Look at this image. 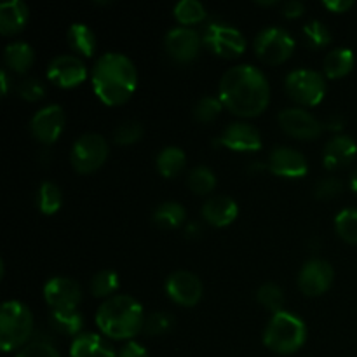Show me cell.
Returning <instances> with one entry per match:
<instances>
[{
  "instance_id": "obj_1",
  "label": "cell",
  "mask_w": 357,
  "mask_h": 357,
  "mask_svg": "<svg viewBox=\"0 0 357 357\" xmlns=\"http://www.w3.org/2000/svg\"><path fill=\"white\" fill-rule=\"evenodd\" d=\"M223 107L239 117H257L271 100L268 80L257 66L237 65L227 70L220 80Z\"/></svg>"
},
{
  "instance_id": "obj_2",
  "label": "cell",
  "mask_w": 357,
  "mask_h": 357,
  "mask_svg": "<svg viewBox=\"0 0 357 357\" xmlns=\"http://www.w3.org/2000/svg\"><path fill=\"white\" fill-rule=\"evenodd\" d=\"M138 82V72L131 59L121 52L100 56L93 68V89L105 105L126 103L132 96Z\"/></svg>"
},
{
  "instance_id": "obj_3",
  "label": "cell",
  "mask_w": 357,
  "mask_h": 357,
  "mask_svg": "<svg viewBox=\"0 0 357 357\" xmlns=\"http://www.w3.org/2000/svg\"><path fill=\"white\" fill-rule=\"evenodd\" d=\"M96 324L107 337L114 340L132 338L143 330L145 316L138 300L129 295L110 296L96 312Z\"/></svg>"
},
{
  "instance_id": "obj_4",
  "label": "cell",
  "mask_w": 357,
  "mask_h": 357,
  "mask_svg": "<svg viewBox=\"0 0 357 357\" xmlns=\"http://www.w3.org/2000/svg\"><path fill=\"white\" fill-rule=\"evenodd\" d=\"M307 340V328L298 316L291 312L274 314L264 333V344L278 354H293Z\"/></svg>"
},
{
  "instance_id": "obj_5",
  "label": "cell",
  "mask_w": 357,
  "mask_h": 357,
  "mask_svg": "<svg viewBox=\"0 0 357 357\" xmlns=\"http://www.w3.org/2000/svg\"><path fill=\"white\" fill-rule=\"evenodd\" d=\"M33 335V314L24 303L9 300L0 310V347L9 352L24 347Z\"/></svg>"
},
{
  "instance_id": "obj_6",
  "label": "cell",
  "mask_w": 357,
  "mask_h": 357,
  "mask_svg": "<svg viewBox=\"0 0 357 357\" xmlns=\"http://www.w3.org/2000/svg\"><path fill=\"white\" fill-rule=\"evenodd\" d=\"M286 93L300 105L316 107L326 94V82L319 72L310 68H296L284 80Z\"/></svg>"
},
{
  "instance_id": "obj_7",
  "label": "cell",
  "mask_w": 357,
  "mask_h": 357,
  "mask_svg": "<svg viewBox=\"0 0 357 357\" xmlns=\"http://www.w3.org/2000/svg\"><path fill=\"white\" fill-rule=\"evenodd\" d=\"M108 157L107 139L96 132H86L75 139L70 152V160L75 171L87 174L100 169Z\"/></svg>"
},
{
  "instance_id": "obj_8",
  "label": "cell",
  "mask_w": 357,
  "mask_h": 357,
  "mask_svg": "<svg viewBox=\"0 0 357 357\" xmlns=\"http://www.w3.org/2000/svg\"><path fill=\"white\" fill-rule=\"evenodd\" d=\"M293 51H295V38L282 28L268 26L255 38V52L261 61L268 65H279L286 61Z\"/></svg>"
},
{
  "instance_id": "obj_9",
  "label": "cell",
  "mask_w": 357,
  "mask_h": 357,
  "mask_svg": "<svg viewBox=\"0 0 357 357\" xmlns=\"http://www.w3.org/2000/svg\"><path fill=\"white\" fill-rule=\"evenodd\" d=\"M202 44L208 45L215 54L234 58L246 51V38L237 28L222 21H211L206 24L202 33Z\"/></svg>"
},
{
  "instance_id": "obj_10",
  "label": "cell",
  "mask_w": 357,
  "mask_h": 357,
  "mask_svg": "<svg viewBox=\"0 0 357 357\" xmlns=\"http://www.w3.org/2000/svg\"><path fill=\"white\" fill-rule=\"evenodd\" d=\"M335 279V271L330 261L323 258H312L305 261L298 274V288L309 296H317L331 288Z\"/></svg>"
},
{
  "instance_id": "obj_11",
  "label": "cell",
  "mask_w": 357,
  "mask_h": 357,
  "mask_svg": "<svg viewBox=\"0 0 357 357\" xmlns=\"http://www.w3.org/2000/svg\"><path fill=\"white\" fill-rule=\"evenodd\" d=\"M279 124L289 136L298 139H316L323 132V122L305 108H284L279 114Z\"/></svg>"
},
{
  "instance_id": "obj_12",
  "label": "cell",
  "mask_w": 357,
  "mask_h": 357,
  "mask_svg": "<svg viewBox=\"0 0 357 357\" xmlns=\"http://www.w3.org/2000/svg\"><path fill=\"white\" fill-rule=\"evenodd\" d=\"M63 128H65V112L59 105H47L40 108L30 122L31 135L44 145L54 143L61 135Z\"/></svg>"
},
{
  "instance_id": "obj_13",
  "label": "cell",
  "mask_w": 357,
  "mask_h": 357,
  "mask_svg": "<svg viewBox=\"0 0 357 357\" xmlns=\"http://www.w3.org/2000/svg\"><path fill=\"white\" fill-rule=\"evenodd\" d=\"M164 44H166V51L169 52V56L174 61L188 63L194 58H197L202 38L194 28L178 26L167 31Z\"/></svg>"
},
{
  "instance_id": "obj_14",
  "label": "cell",
  "mask_w": 357,
  "mask_h": 357,
  "mask_svg": "<svg viewBox=\"0 0 357 357\" xmlns=\"http://www.w3.org/2000/svg\"><path fill=\"white\" fill-rule=\"evenodd\" d=\"M44 298L52 310H73L82 300V291L73 279L52 278L45 282Z\"/></svg>"
},
{
  "instance_id": "obj_15",
  "label": "cell",
  "mask_w": 357,
  "mask_h": 357,
  "mask_svg": "<svg viewBox=\"0 0 357 357\" xmlns=\"http://www.w3.org/2000/svg\"><path fill=\"white\" fill-rule=\"evenodd\" d=\"M166 293L173 302L183 307H194L202 296L201 279L188 271H176L167 278Z\"/></svg>"
},
{
  "instance_id": "obj_16",
  "label": "cell",
  "mask_w": 357,
  "mask_h": 357,
  "mask_svg": "<svg viewBox=\"0 0 357 357\" xmlns=\"http://www.w3.org/2000/svg\"><path fill=\"white\" fill-rule=\"evenodd\" d=\"M87 68L77 56H56L47 66V77L59 87H75L86 80Z\"/></svg>"
},
{
  "instance_id": "obj_17",
  "label": "cell",
  "mask_w": 357,
  "mask_h": 357,
  "mask_svg": "<svg viewBox=\"0 0 357 357\" xmlns=\"http://www.w3.org/2000/svg\"><path fill=\"white\" fill-rule=\"evenodd\" d=\"M267 167L278 176L300 178L307 174L309 164H307L303 153H300L298 150L289 149V146H278L268 155Z\"/></svg>"
},
{
  "instance_id": "obj_18",
  "label": "cell",
  "mask_w": 357,
  "mask_h": 357,
  "mask_svg": "<svg viewBox=\"0 0 357 357\" xmlns=\"http://www.w3.org/2000/svg\"><path fill=\"white\" fill-rule=\"evenodd\" d=\"M223 146L237 152H257L261 149V136L257 128L246 122H234L227 126L220 138Z\"/></svg>"
},
{
  "instance_id": "obj_19",
  "label": "cell",
  "mask_w": 357,
  "mask_h": 357,
  "mask_svg": "<svg viewBox=\"0 0 357 357\" xmlns=\"http://www.w3.org/2000/svg\"><path fill=\"white\" fill-rule=\"evenodd\" d=\"M356 155L357 145L354 139L351 136L338 135L333 136L324 146L323 160L328 169H338V167L349 166L356 159Z\"/></svg>"
},
{
  "instance_id": "obj_20",
  "label": "cell",
  "mask_w": 357,
  "mask_h": 357,
  "mask_svg": "<svg viewBox=\"0 0 357 357\" xmlns=\"http://www.w3.org/2000/svg\"><path fill=\"white\" fill-rule=\"evenodd\" d=\"M237 202L229 195H213L202 206V216L215 227H227L237 218Z\"/></svg>"
},
{
  "instance_id": "obj_21",
  "label": "cell",
  "mask_w": 357,
  "mask_h": 357,
  "mask_svg": "<svg viewBox=\"0 0 357 357\" xmlns=\"http://www.w3.org/2000/svg\"><path fill=\"white\" fill-rule=\"evenodd\" d=\"M28 6L23 0H7L0 3V31L2 35H14L24 28L28 21Z\"/></svg>"
},
{
  "instance_id": "obj_22",
  "label": "cell",
  "mask_w": 357,
  "mask_h": 357,
  "mask_svg": "<svg viewBox=\"0 0 357 357\" xmlns=\"http://www.w3.org/2000/svg\"><path fill=\"white\" fill-rule=\"evenodd\" d=\"M70 357H115V352L100 335L80 333L73 338Z\"/></svg>"
},
{
  "instance_id": "obj_23",
  "label": "cell",
  "mask_w": 357,
  "mask_h": 357,
  "mask_svg": "<svg viewBox=\"0 0 357 357\" xmlns=\"http://www.w3.org/2000/svg\"><path fill=\"white\" fill-rule=\"evenodd\" d=\"M354 68V52L347 47H337L326 54L323 61L324 75L330 79H340Z\"/></svg>"
},
{
  "instance_id": "obj_24",
  "label": "cell",
  "mask_w": 357,
  "mask_h": 357,
  "mask_svg": "<svg viewBox=\"0 0 357 357\" xmlns=\"http://www.w3.org/2000/svg\"><path fill=\"white\" fill-rule=\"evenodd\" d=\"M3 61L13 72L24 73L35 61V52L26 42H13L3 51Z\"/></svg>"
},
{
  "instance_id": "obj_25",
  "label": "cell",
  "mask_w": 357,
  "mask_h": 357,
  "mask_svg": "<svg viewBox=\"0 0 357 357\" xmlns=\"http://www.w3.org/2000/svg\"><path fill=\"white\" fill-rule=\"evenodd\" d=\"M155 164L162 176L174 178L183 171L185 164H187V157H185L183 150L178 149V146H166L159 152Z\"/></svg>"
},
{
  "instance_id": "obj_26",
  "label": "cell",
  "mask_w": 357,
  "mask_h": 357,
  "mask_svg": "<svg viewBox=\"0 0 357 357\" xmlns=\"http://www.w3.org/2000/svg\"><path fill=\"white\" fill-rule=\"evenodd\" d=\"M66 38H68V44L72 45L73 51L84 56H93L94 49H96V37H94L93 30L84 23H73L68 28Z\"/></svg>"
},
{
  "instance_id": "obj_27",
  "label": "cell",
  "mask_w": 357,
  "mask_h": 357,
  "mask_svg": "<svg viewBox=\"0 0 357 357\" xmlns=\"http://www.w3.org/2000/svg\"><path fill=\"white\" fill-rule=\"evenodd\" d=\"M51 321L52 328L61 335H77L79 337L80 330H82L84 317L77 309L73 310H51Z\"/></svg>"
},
{
  "instance_id": "obj_28",
  "label": "cell",
  "mask_w": 357,
  "mask_h": 357,
  "mask_svg": "<svg viewBox=\"0 0 357 357\" xmlns=\"http://www.w3.org/2000/svg\"><path fill=\"white\" fill-rule=\"evenodd\" d=\"M185 220V209L183 206L178 204L174 201L162 202L153 211V223L160 229H176L183 223Z\"/></svg>"
},
{
  "instance_id": "obj_29",
  "label": "cell",
  "mask_w": 357,
  "mask_h": 357,
  "mask_svg": "<svg viewBox=\"0 0 357 357\" xmlns=\"http://www.w3.org/2000/svg\"><path fill=\"white\" fill-rule=\"evenodd\" d=\"M37 202L38 209H40L44 215H54V213H58L63 202V195L58 185H54L52 181H44V183L38 187Z\"/></svg>"
},
{
  "instance_id": "obj_30",
  "label": "cell",
  "mask_w": 357,
  "mask_h": 357,
  "mask_svg": "<svg viewBox=\"0 0 357 357\" xmlns=\"http://www.w3.org/2000/svg\"><path fill=\"white\" fill-rule=\"evenodd\" d=\"M337 234L349 244H357V209L345 208L335 216Z\"/></svg>"
},
{
  "instance_id": "obj_31",
  "label": "cell",
  "mask_w": 357,
  "mask_h": 357,
  "mask_svg": "<svg viewBox=\"0 0 357 357\" xmlns=\"http://www.w3.org/2000/svg\"><path fill=\"white\" fill-rule=\"evenodd\" d=\"M208 16L204 6L199 0H180L174 6V17L180 21L181 24H194L202 21Z\"/></svg>"
},
{
  "instance_id": "obj_32",
  "label": "cell",
  "mask_w": 357,
  "mask_h": 357,
  "mask_svg": "<svg viewBox=\"0 0 357 357\" xmlns=\"http://www.w3.org/2000/svg\"><path fill=\"white\" fill-rule=\"evenodd\" d=\"M188 187H190L192 192L195 194H209L213 188L216 187V176L209 167L206 166H197L188 173Z\"/></svg>"
},
{
  "instance_id": "obj_33",
  "label": "cell",
  "mask_w": 357,
  "mask_h": 357,
  "mask_svg": "<svg viewBox=\"0 0 357 357\" xmlns=\"http://www.w3.org/2000/svg\"><path fill=\"white\" fill-rule=\"evenodd\" d=\"M257 298L260 302V305H264L265 309L271 310L272 314H278L282 310L284 305V293L274 282H267V284H261L260 289L257 293Z\"/></svg>"
},
{
  "instance_id": "obj_34",
  "label": "cell",
  "mask_w": 357,
  "mask_h": 357,
  "mask_svg": "<svg viewBox=\"0 0 357 357\" xmlns=\"http://www.w3.org/2000/svg\"><path fill=\"white\" fill-rule=\"evenodd\" d=\"M119 288V275L114 271H101L91 279V293L98 298L110 296L112 293L117 291Z\"/></svg>"
},
{
  "instance_id": "obj_35",
  "label": "cell",
  "mask_w": 357,
  "mask_h": 357,
  "mask_svg": "<svg viewBox=\"0 0 357 357\" xmlns=\"http://www.w3.org/2000/svg\"><path fill=\"white\" fill-rule=\"evenodd\" d=\"M303 35H305L307 42H309L310 47L319 49L324 47L331 42V31L323 21L312 20L303 26Z\"/></svg>"
},
{
  "instance_id": "obj_36",
  "label": "cell",
  "mask_w": 357,
  "mask_h": 357,
  "mask_svg": "<svg viewBox=\"0 0 357 357\" xmlns=\"http://www.w3.org/2000/svg\"><path fill=\"white\" fill-rule=\"evenodd\" d=\"M222 100L215 96H204L195 103L194 107V117L197 119L199 122H211L215 121L216 117L222 112Z\"/></svg>"
},
{
  "instance_id": "obj_37",
  "label": "cell",
  "mask_w": 357,
  "mask_h": 357,
  "mask_svg": "<svg viewBox=\"0 0 357 357\" xmlns=\"http://www.w3.org/2000/svg\"><path fill=\"white\" fill-rule=\"evenodd\" d=\"M143 136V126L138 121H126L114 131V142L117 145H132Z\"/></svg>"
},
{
  "instance_id": "obj_38",
  "label": "cell",
  "mask_w": 357,
  "mask_h": 357,
  "mask_svg": "<svg viewBox=\"0 0 357 357\" xmlns=\"http://www.w3.org/2000/svg\"><path fill=\"white\" fill-rule=\"evenodd\" d=\"M173 328V316L166 312H155L149 316L143 324V330L150 337H160V335L167 333Z\"/></svg>"
},
{
  "instance_id": "obj_39",
  "label": "cell",
  "mask_w": 357,
  "mask_h": 357,
  "mask_svg": "<svg viewBox=\"0 0 357 357\" xmlns=\"http://www.w3.org/2000/svg\"><path fill=\"white\" fill-rule=\"evenodd\" d=\"M16 357H61L59 352L56 351L54 345L49 340L44 338H38V340L30 342V344L24 345Z\"/></svg>"
},
{
  "instance_id": "obj_40",
  "label": "cell",
  "mask_w": 357,
  "mask_h": 357,
  "mask_svg": "<svg viewBox=\"0 0 357 357\" xmlns=\"http://www.w3.org/2000/svg\"><path fill=\"white\" fill-rule=\"evenodd\" d=\"M344 190V183L338 178H324V180H319L316 183V188H314V194H316L317 199H331L337 197L338 194H342Z\"/></svg>"
},
{
  "instance_id": "obj_41",
  "label": "cell",
  "mask_w": 357,
  "mask_h": 357,
  "mask_svg": "<svg viewBox=\"0 0 357 357\" xmlns=\"http://www.w3.org/2000/svg\"><path fill=\"white\" fill-rule=\"evenodd\" d=\"M17 93H20V96L23 98V100L37 101L44 96L45 89L44 86H42L40 80L35 79V77H28V79L21 80L20 82V86H17Z\"/></svg>"
},
{
  "instance_id": "obj_42",
  "label": "cell",
  "mask_w": 357,
  "mask_h": 357,
  "mask_svg": "<svg viewBox=\"0 0 357 357\" xmlns=\"http://www.w3.org/2000/svg\"><path fill=\"white\" fill-rule=\"evenodd\" d=\"M119 357H150V356L149 352L145 351L143 345L136 344V342H129V344H126L124 347L121 349Z\"/></svg>"
},
{
  "instance_id": "obj_43",
  "label": "cell",
  "mask_w": 357,
  "mask_h": 357,
  "mask_svg": "<svg viewBox=\"0 0 357 357\" xmlns=\"http://www.w3.org/2000/svg\"><path fill=\"white\" fill-rule=\"evenodd\" d=\"M303 10H305V6L300 0H289V2H286L282 6V14L286 17H300L303 14Z\"/></svg>"
},
{
  "instance_id": "obj_44",
  "label": "cell",
  "mask_w": 357,
  "mask_h": 357,
  "mask_svg": "<svg viewBox=\"0 0 357 357\" xmlns=\"http://www.w3.org/2000/svg\"><path fill=\"white\" fill-rule=\"evenodd\" d=\"M352 6H354L352 0H324V7H328V9L333 10V13H345V10L351 9Z\"/></svg>"
},
{
  "instance_id": "obj_45",
  "label": "cell",
  "mask_w": 357,
  "mask_h": 357,
  "mask_svg": "<svg viewBox=\"0 0 357 357\" xmlns=\"http://www.w3.org/2000/svg\"><path fill=\"white\" fill-rule=\"evenodd\" d=\"M323 128L330 129V131H340V129L344 128V119L337 114L330 115V117L323 122Z\"/></svg>"
},
{
  "instance_id": "obj_46",
  "label": "cell",
  "mask_w": 357,
  "mask_h": 357,
  "mask_svg": "<svg viewBox=\"0 0 357 357\" xmlns=\"http://www.w3.org/2000/svg\"><path fill=\"white\" fill-rule=\"evenodd\" d=\"M0 89H2V96L9 93V77H7V70H0Z\"/></svg>"
},
{
  "instance_id": "obj_47",
  "label": "cell",
  "mask_w": 357,
  "mask_h": 357,
  "mask_svg": "<svg viewBox=\"0 0 357 357\" xmlns=\"http://www.w3.org/2000/svg\"><path fill=\"white\" fill-rule=\"evenodd\" d=\"M351 188L357 194V167H356L354 173H352V176H351Z\"/></svg>"
},
{
  "instance_id": "obj_48",
  "label": "cell",
  "mask_w": 357,
  "mask_h": 357,
  "mask_svg": "<svg viewBox=\"0 0 357 357\" xmlns=\"http://www.w3.org/2000/svg\"><path fill=\"white\" fill-rule=\"evenodd\" d=\"M260 6H278V2H258Z\"/></svg>"
}]
</instances>
